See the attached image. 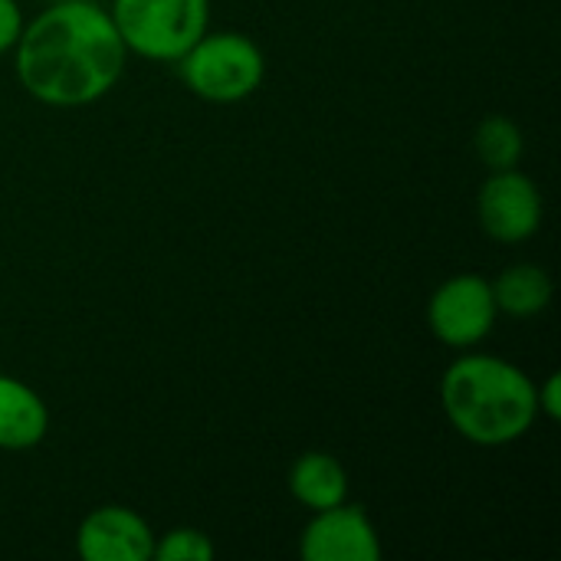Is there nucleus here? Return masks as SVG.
I'll use <instances>...</instances> for the list:
<instances>
[{
    "label": "nucleus",
    "instance_id": "1",
    "mask_svg": "<svg viewBox=\"0 0 561 561\" xmlns=\"http://www.w3.org/2000/svg\"><path fill=\"white\" fill-rule=\"evenodd\" d=\"M128 62L112 13L99 0H53L20 33L13 69L30 99L82 108L105 99Z\"/></svg>",
    "mask_w": 561,
    "mask_h": 561
},
{
    "label": "nucleus",
    "instance_id": "2",
    "mask_svg": "<svg viewBox=\"0 0 561 561\" xmlns=\"http://www.w3.org/2000/svg\"><path fill=\"white\" fill-rule=\"evenodd\" d=\"M440 408L447 424L477 447H510L539 421L529 371L510 358L470 348L444 368Z\"/></svg>",
    "mask_w": 561,
    "mask_h": 561
},
{
    "label": "nucleus",
    "instance_id": "3",
    "mask_svg": "<svg viewBox=\"0 0 561 561\" xmlns=\"http://www.w3.org/2000/svg\"><path fill=\"white\" fill-rule=\"evenodd\" d=\"M174 66L184 89L214 105H237L266 79L260 43L240 30H207Z\"/></svg>",
    "mask_w": 561,
    "mask_h": 561
},
{
    "label": "nucleus",
    "instance_id": "4",
    "mask_svg": "<svg viewBox=\"0 0 561 561\" xmlns=\"http://www.w3.org/2000/svg\"><path fill=\"white\" fill-rule=\"evenodd\" d=\"M108 13L128 56L148 62H178L210 30V0H112Z\"/></svg>",
    "mask_w": 561,
    "mask_h": 561
},
{
    "label": "nucleus",
    "instance_id": "5",
    "mask_svg": "<svg viewBox=\"0 0 561 561\" xmlns=\"http://www.w3.org/2000/svg\"><path fill=\"white\" fill-rule=\"evenodd\" d=\"M496 319L500 309L493 299V283L480 273H457L444 279L427 299V329L440 345L454 352L483 345L493 335Z\"/></svg>",
    "mask_w": 561,
    "mask_h": 561
},
{
    "label": "nucleus",
    "instance_id": "6",
    "mask_svg": "<svg viewBox=\"0 0 561 561\" xmlns=\"http://www.w3.org/2000/svg\"><path fill=\"white\" fill-rule=\"evenodd\" d=\"M542 191L519 168L490 171L477 191V220L483 233L503 247L533 240L542 227Z\"/></svg>",
    "mask_w": 561,
    "mask_h": 561
},
{
    "label": "nucleus",
    "instance_id": "7",
    "mask_svg": "<svg viewBox=\"0 0 561 561\" xmlns=\"http://www.w3.org/2000/svg\"><path fill=\"white\" fill-rule=\"evenodd\" d=\"M299 556L306 561H378L381 536L368 510L345 500L312 513L299 536Z\"/></svg>",
    "mask_w": 561,
    "mask_h": 561
},
{
    "label": "nucleus",
    "instance_id": "8",
    "mask_svg": "<svg viewBox=\"0 0 561 561\" xmlns=\"http://www.w3.org/2000/svg\"><path fill=\"white\" fill-rule=\"evenodd\" d=\"M151 552L154 529L131 506H95L76 526V556L82 561H151Z\"/></svg>",
    "mask_w": 561,
    "mask_h": 561
},
{
    "label": "nucleus",
    "instance_id": "9",
    "mask_svg": "<svg viewBox=\"0 0 561 561\" xmlns=\"http://www.w3.org/2000/svg\"><path fill=\"white\" fill-rule=\"evenodd\" d=\"M49 408L43 394L23 378L0 375V450L23 454L46 440Z\"/></svg>",
    "mask_w": 561,
    "mask_h": 561
},
{
    "label": "nucleus",
    "instance_id": "10",
    "mask_svg": "<svg viewBox=\"0 0 561 561\" xmlns=\"http://www.w3.org/2000/svg\"><path fill=\"white\" fill-rule=\"evenodd\" d=\"M286 486H289V496L302 510L319 513V510L345 503L348 490H352V480H348V470H345V463L339 457H332L325 450H306L289 467Z\"/></svg>",
    "mask_w": 561,
    "mask_h": 561
},
{
    "label": "nucleus",
    "instance_id": "11",
    "mask_svg": "<svg viewBox=\"0 0 561 561\" xmlns=\"http://www.w3.org/2000/svg\"><path fill=\"white\" fill-rule=\"evenodd\" d=\"M556 283L539 263H513L493 279V299L500 316L510 319H536L552 306Z\"/></svg>",
    "mask_w": 561,
    "mask_h": 561
},
{
    "label": "nucleus",
    "instance_id": "12",
    "mask_svg": "<svg viewBox=\"0 0 561 561\" xmlns=\"http://www.w3.org/2000/svg\"><path fill=\"white\" fill-rule=\"evenodd\" d=\"M473 151L486 171L519 168L523 151H526L523 128L510 115H486L473 131Z\"/></svg>",
    "mask_w": 561,
    "mask_h": 561
},
{
    "label": "nucleus",
    "instance_id": "13",
    "mask_svg": "<svg viewBox=\"0 0 561 561\" xmlns=\"http://www.w3.org/2000/svg\"><path fill=\"white\" fill-rule=\"evenodd\" d=\"M214 556H217V546L204 529L174 526V529L154 536L151 561H210Z\"/></svg>",
    "mask_w": 561,
    "mask_h": 561
},
{
    "label": "nucleus",
    "instance_id": "14",
    "mask_svg": "<svg viewBox=\"0 0 561 561\" xmlns=\"http://www.w3.org/2000/svg\"><path fill=\"white\" fill-rule=\"evenodd\" d=\"M23 26H26V20H23L20 3L16 0H0V56L13 53Z\"/></svg>",
    "mask_w": 561,
    "mask_h": 561
},
{
    "label": "nucleus",
    "instance_id": "15",
    "mask_svg": "<svg viewBox=\"0 0 561 561\" xmlns=\"http://www.w3.org/2000/svg\"><path fill=\"white\" fill-rule=\"evenodd\" d=\"M536 404H539V417L546 421H561V375L552 371L542 385H536Z\"/></svg>",
    "mask_w": 561,
    "mask_h": 561
},
{
    "label": "nucleus",
    "instance_id": "16",
    "mask_svg": "<svg viewBox=\"0 0 561 561\" xmlns=\"http://www.w3.org/2000/svg\"><path fill=\"white\" fill-rule=\"evenodd\" d=\"M46 3H53V0H46Z\"/></svg>",
    "mask_w": 561,
    "mask_h": 561
}]
</instances>
